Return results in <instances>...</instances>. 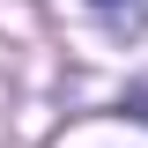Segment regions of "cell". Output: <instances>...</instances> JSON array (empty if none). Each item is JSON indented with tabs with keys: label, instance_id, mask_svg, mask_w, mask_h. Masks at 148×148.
<instances>
[{
	"label": "cell",
	"instance_id": "6da1fadb",
	"mask_svg": "<svg viewBox=\"0 0 148 148\" xmlns=\"http://www.w3.org/2000/svg\"><path fill=\"white\" fill-rule=\"evenodd\" d=\"M96 8H104V15H119V0H96Z\"/></svg>",
	"mask_w": 148,
	"mask_h": 148
}]
</instances>
